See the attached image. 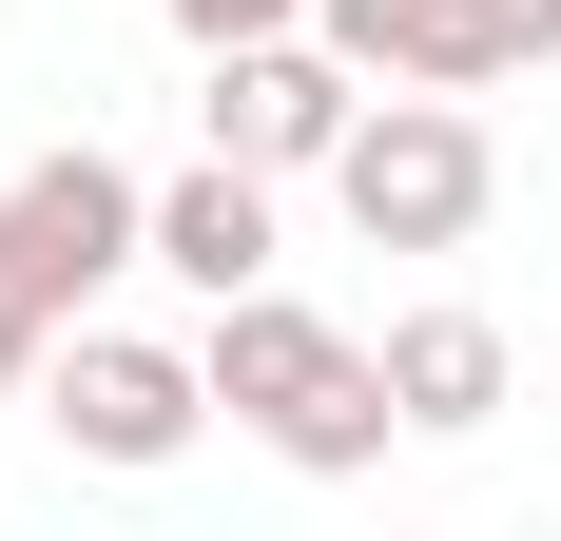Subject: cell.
Listing matches in <instances>:
<instances>
[{
    "instance_id": "6da1fadb",
    "label": "cell",
    "mask_w": 561,
    "mask_h": 541,
    "mask_svg": "<svg viewBox=\"0 0 561 541\" xmlns=\"http://www.w3.org/2000/svg\"><path fill=\"white\" fill-rule=\"evenodd\" d=\"M194 368H214V406L272 445V464H310V484H348V464H388V445H407L388 348H348V329H330V310H290V290H232Z\"/></svg>"
},
{
    "instance_id": "30bf717a",
    "label": "cell",
    "mask_w": 561,
    "mask_h": 541,
    "mask_svg": "<svg viewBox=\"0 0 561 541\" xmlns=\"http://www.w3.org/2000/svg\"><path fill=\"white\" fill-rule=\"evenodd\" d=\"M156 20H174V39H194V58H232V39H290L310 0H156Z\"/></svg>"
},
{
    "instance_id": "277c9868",
    "label": "cell",
    "mask_w": 561,
    "mask_h": 541,
    "mask_svg": "<svg viewBox=\"0 0 561 541\" xmlns=\"http://www.w3.org/2000/svg\"><path fill=\"white\" fill-rule=\"evenodd\" d=\"M39 426L78 445V464H116V484H156L174 445L214 426V368H194V348H156V329H58Z\"/></svg>"
},
{
    "instance_id": "52a82bcc",
    "label": "cell",
    "mask_w": 561,
    "mask_h": 541,
    "mask_svg": "<svg viewBox=\"0 0 561 541\" xmlns=\"http://www.w3.org/2000/svg\"><path fill=\"white\" fill-rule=\"evenodd\" d=\"M156 270L194 290V310L272 290V174H252V156H194V174L156 194Z\"/></svg>"
},
{
    "instance_id": "3957f363",
    "label": "cell",
    "mask_w": 561,
    "mask_h": 541,
    "mask_svg": "<svg viewBox=\"0 0 561 541\" xmlns=\"http://www.w3.org/2000/svg\"><path fill=\"white\" fill-rule=\"evenodd\" d=\"M330 194H348L368 252H465L484 194H504V156H484V116H465V97H368V136L330 156Z\"/></svg>"
},
{
    "instance_id": "5b68a950",
    "label": "cell",
    "mask_w": 561,
    "mask_h": 541,
    "mask_svg": "<svg viewBox=\"0 0 561 541\" xmlns=\"http://www.w3.org/2000/svg\"><path fill=\"white\" fill-rule=\"evenodd\" d=\"M194 116H214V156H252V174H330L348 136H368V58H330V39H232Z\"/></svg>"
},
{
    "instance_id": "7a4b0ae2",
    "label": "cell",
    "mask_w": 561,
    "mask_h": 541,
    "mask_svg": "<svg viewBox=\"0 0 561 541\" xmlns=\"http://www.w3.org/2000/svg\"><path fill=\"white\" fill-rule=\"evenodd\" d=\"M116 270H156V194H136L98 136H78V156H39L20 194H0V406L58 368V329L98 310Z\"/></svg>"
},
{
    "instance_id": "9c48e42d",
    "label": "cell",
    "mask_w": 561,
    "mask_h": 541,
    "mask_svg": "<svg viewBox=\"0 0 561 541\" xmlns=\"http://www.w3.org/2000/svg\"><path fill=\"white\" fill-rule=\"evenodd\" d=\"M465 58H484V97L542 78V58H561V0H465Z\"/></svg>"
},
{
    "instance_id": "8992f818",
    "label": "cell",
    "mask_w": 561,
    "mask_h": 541,
    "mask_svg": "<svg viewBox=\"0 0 561 541\" xmlns=\"http://www.w3.org/2000/svg\"><path fill=\"white\" fill-rule=\"evenodd\" d=\"M504 387H523V348H504V310H388V406H407V445H465V426H504Z\"/></svg>"
},
{
    "instance_id": "ba28073f",
    "label": "cell",
    "mask_w": 561,
    "mask_h": 541,
    "mask_svg": "<svg viewBox=\"0 0 561 541\" xmlns=\"http://www.w3.org/2000/svg\"><path fill=\"white\" fill-rule=\"evenodd\" d=\"M310 39L368 58L388 97H484V58H465V0H310Z\"/></svg>"
}]
</instances>
